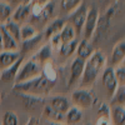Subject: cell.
I'll return each instance as SVG.
<instances>
[{
    "instance_id": "1",
    "label": "cell",
    "mask_w": 125,
    "mask_h": 125,
    "mask_svg": "<svg viewBox=\"0 0 125 125\" xmlns=\"http://www.w3.org/2000/svg\"><path fill=\"white\" fill-rule=\"evenodd\" d=\"M105 61L106 58L101 51H94L91 56L88 59V61H85L84 71H83V75H81L83 84L84 85L93 84L95 79L99 76L100 71H103Z\"/></svg>"
},
{
    "instance_id": "2",
    "label": "cell",
    "mask_w": 125,
    "mask_h": 125,
    "mask_svg": "<svg viewBox=\"0 0 125 125\" xmlns=\"http://www.w3.org/2000/svg\"><path fill=\"white\" fill-rule=\"evenodd\" d=\"M54 85L53 81H50L49 79H46L43 74L30 79L28 81H23V83H15L13 89L19 91L20 94H28V95H40L43 93H46L51 86Z\"/></svg>"
},
{
    "instance_id": "3",
    "label": "cell",
    "mask_w": 125,
    "mask_h": 125,
    "mask_svg": "<svg viewBox=\"0 0 125 125\" xmlns=\"http://www.w3.org/2000/svg\"><path fill=\"white\" fill-rule=\"evenodd\" d=\"M41 70H43L41 69V62H39L34 58H31L25 64H21V66H20L18 74L15 76V81L23 83V81H28L30 79H34V78L43 74Z\"/></svg>"
},
{
    "instance_id": "4",
    "label": "cell",
    "mask_w": 125,
    "mask_h": 125,
    "mask_svg": "<svg viewBox=\"0 0 125 125\" xmlns=\"http://www.w3.org/2000/svg\"><path fill=\"white\" fill-rule=\"evenodd\" d=\"M98 18H99V13L96 8H90L88 9L86 13V18H85V23H84V28H83V31H84V39L88 40L94 35V31H95L96 24H98Z\"/></svg>"
},
{
    "instance_id": "5",
    "label": "cell",
    "mask_w": 125,
    "mask_h": 125,
    "mask_svg": "<svg viewBox=\"0 0 125 125\" xmlns=\"http://www.w3.org/2000/svg\"><path fill=\"white\" fill-rule=\"evenodd\" d=\"M86 13H88V8L85 6V4H80L78 9H75L73 11L71 16H70V25L74 28L75 33L80 34L84 28V23H85V18H86Z\"/></svg>"
},
{
    "instance_id": "6",
    "label": "cell",
    "mask_w": 125,
    "mask_h": 125,
    "mask_svg": "<svg viewBox=\"0 0 125 125\" xmlns=\"http://www.w3.org/2000/svg\"><path fill=\"white\" fill-rule=\"evenodd\" d=\"M71 100L79 109H88L93 106V103H94V98L91 95V93L85 89L74 91L71 94Z\"/></svg>"
},
{
    "instance_id": "7",
    "label": "cell",
    "mask_w": 125,
    "mask_h": 125,
    "mask_svg": "<svg viewBox=\"0 0 125 125\" xmlns=\"http://www.w3.org/2000/svg\"><path fill=\"white\" fill-rule=\"evenodd\" d=\"M101 81H103V85L105 86L108 94H109L110 96H113V94L115 93L116 88L119 86L118 83H116L115 76H114V69H113V66H109L105 70H103Z\"/></svg>"
},
{
    "instance_id": "8",
    "label": "cell",
    "mask_w": 125,
    "mask_h": 125,
    "mask_svg": "<svg viewBox=\"0 0 125 125\" xmlns=\"http://www.w3.org/2000/svg\"><path fill=\"white\" fill-rule=\"evenodd\" d=\"M23 60H24V56L20 55L13 65H10L9 68L3 70L1 74H0V80H3L4 83H9L10 80H15V76L18 74L20 66H21V64H23Z\"/></svg>"
},
{
    "instance_id": "9",
    "label": "cell",
    "mask_w": 125,
    "mask_h": 125,
    "mask_svg": "<svg viewBox=\"0 0 125 125\" xmlns=\"http://www.w3.org/2000/svg\"><path fill=\"white\" fill-rule=\"evenodd\" d=\"M84 66H85V60H83L80 58H76L74 61L71 62L70 66V80H69V86H71L74 83H76L84 71Z\"/></svg>"
},
{
    "instance_id": "10",
    "label": "cell",
    "mask_w": 125,
    "mask_h": 125,
    "mask_svg": "<svg viewBox=\"0 0 125 125\" xmlns=\"http://www.w3.org/2000/svg\"><path fill=\"white\" fill-rule=\"evenodd\" d=\"M49 106L53 108L58 113L65 114L69 110V108H70V103H69V99L66 96L56 95V96H53L50 99V105Z\"/></svg>"
},
{
    "instance_id": "11",
    "label": "cell",
    "mask_w": 125,
    "mask_h": 125,
    "mask_svg": "<svg viewBox=\"0 0 125 125\" xmlns=\"http://www.w3.org/2000/svg\"><path fill=\"white\" fill-rule=\"evenodd\" d=\"M124 56H125V41H124V39H121L113 48L111 64L116 66V65L121 64V62H124Z\"/></svg>"
},
{
    "instance_id": "12",
    "label": "cell",
    "mask_w": 125,
    "mask_h": 125,
    "mask_svg": "<svg viewBox=\"0 0 125 125\" xmlns=\"http://www.w3.org/2000/svg\"><path fill=\"white\" fill-rule=\"evenodd\" d=\"M0 35H1V41H3V49L5 51H14L18 49V43L3 25H0Z\"/></svg>"
},
{
    "instance_id": "13",
    "label": "cell",
    "mask_w": 125,
    "mask_h": 125,
    "mask_svg": "<svg viewBox=\"0 0 125 125\" xmlns=\"http://www.w3.org/2000/svg\"><path fill=\"white\" fill-rule=\"evenodd\" d=\"M64 25H65V20H64V19H55V20H53V21H51V23L46 26L44 38L48 40V39H50V38L58 35L60 31H61V29L64 28Z\"/></svg>"
},
{
    "instance_id": "14",
    "label": "cell",
    "mask_w": 125,
    "mask_h": 125,
    "mask_svg": "<svg viewBox=\"0 0 125 125\" xmlns=\"http://www.w3.org/2000/svg\"><path fill=\"white\" fill-rule=\"evenodd\" d=\"M19 56L20 54L16 51H3V53H0V69L5 70L10 65H13Z\"/></svg>"
},
{
    "instance_id": "15",
    "label": "cell",
    "mask_w": 125,
    "mask_h": 125,
    "mask_svg": "<svg viewBox=\"0 0 125 125\" xmlns=\"http://www.w3.org/2000/svg\"><path fill=\"white\" fill-rule=\"evenodd\" d=\"M76 54H78V58L85 60V59H89L91 56V54L94 53L93 50V45L89 43L88 40H81L80 43H78V46H76Z\"/></svg>"
},
{
    "instance_id": "16",
    "label": "cell",
    "mask_w": 125,
    "mask_h": 125,
    "mask_svg": "<svg viewBox=\"0 0 125 125\" xmlns=\"http://www.w3.org/2000/svg\"><path fill=\"white\" fill-rule=\"evenodd\" d=\"M29 14H30V5L29 4H20L18 8H16V10L11 14L13 15V21H15V23H20V21H23V20H25L28 16H29Z\"/></svg>"
},
{
    "instance_id": "17",
    "label": "cell",
    "mask_w": 125,
    "mask_h": 125,
    "mask_svg": "<svg viewBox=\"0 0 125 125\" xmlns=\"http://www.w3.org/2000/svg\"><path fill=\"white\" fill-rule=\"evenodd\" d=\"M111 121L114 125H125V110L124 106L116 105L111 109Z\"/></svg>"
},
{
    "instance_id": "18",
    "label": "cell",
    "mask_w": 125,
    "mask_h": 125,
    "mask_svg": "<svg viewBox=\"0 0 125 125\" xmlns=\"http://www.w3.org/2000/svg\"><path fill=\"white\" fill-rule=\"evenodd\" d=\"M75 35H76V33H75L74 28H73L69 23H65L64 28H62L61 31L59 33V39H60L61 43H68L70 40H74Z\"/></svg>"
},
{
    "instance_id": "19",
    "label": "cell",
    "mask_w": 125,
    "mask_h": 125,
    "mask_svg": "<svg viewBox=\"0 0 125 125\" xmlns=\"http://www.w3.org/2000/svg\"><path fill=\"white\" fill-rule=\"evenodd\" d=\"M1 25L6 29L8 33L14 38V40L16 41V43H19L20 41V25L18 23L13 21V20H10V19L8 20V21H5L4 24H1Z\"/></svg>"
},
{
    "instance_id": "20",
    "label": "cell",
    "mask_w": 125,
    "mask_h": 125,
    "mask_svg": "<svg viewBox=\"0 0 125 125\" xmlns=\"http://www.w3.org/2000/svg\"><path fill=\"white\" fill-rule=\"evenodd\" d=\"M53 11H54V3L53 1H49L43 9H41V11L36 16H34V19L36 20V21H39V23H45L46 20L50 19Z\"/></svg>"
},
{
    "instance_id": "21",
    "label": "cell",
    "mask_w": 125,
    "mask_h": 125,
    "mask_svg": "<svg viewBox=\"0 0 125 125\" xmlns=\"http://www.w3.org/2000/svg\"><path fill=\"white\" fill-rule=\"evenodd\" d=\"M76 46H78V40L75 39L68 41V43H61V45L59 46V53L64 58H68L76 50Z\"/></svg>"
},
{
    "instance_id": "22",
    "label": "cell",
    "mask_w": 125,
    "mask_h": 125,
    "mask_svg": "<svg viewBox=\"0 0 125 125\" xmlns=\"http://www.w3.org/2000/svg\"><path fill=\"white\" fill-rule=\"evenodd\" d=\"M83 118V111L81 109L76 108V106H73L69 108V110L66 111V123L73 125V124H78Z\"/></svg>"
},
{
    "instance_id": "23",
    "label": "cell",
    "mask_w": 125,
    "mask_h": 125,
    "mask_svg": "<svg viewBox=\"0 0 125 125\" xmlns=\"http://www.w3.org/2000/svg\"><path fill=\"white\" fill-rule=\"evenodd\" d=\"M43 114H44V116H45L48 120H50L51 123H61L62 120H64V114L55 111L53 108H50L49 105L44 108Z\"/></svg>"
},
{
    "instance_id": "24",
    "label": "cell",
    "mask_w": 125,
    "mask_h": 125,
    "mask_svg": "<svg viewBox=\"0 0 125 125\" xmlns=\"http://www.w3.org/2000/svg\"><path fill=\"white\" fill-rule=\"evenodd\" d=\"M35 35H38V33H36V29L33 25L25 24L23 26H20V41L29 40L31 38H34Z\"/></svg>"
},
{
    "instance_id": "25",
    "label": "cell",
    "mask_w": 125,
    "mask_h": 125,
    "mask_svg": "<svg viewBox=\"0 0 125 125\" xmlns=\"http://www.w3.org/2000/svg\"><path fill=\"white\" fill-rule=\"evenodd\" d=\"M13 14V8L5 1H0V25L10 19Z\"/></svg>"
},
{
    "instance_id": "26",
    "label": "cell",
    "mask_w": 125,
    "mask_h": 125,
    "mask_svg": "<svg viewBox=\"0 0 125 125\" xmlns=\"http://www.w3.org/2000/svg\"><path fill=\"white\" fill-rule=\"evenodd\" d=\"M51 56V45L50 44H46L44 45L41 49H39V51L33 56L34 59H36L39 62H44L46 60H49Z\"/></svg>"
},
{
    "instance_id": "27",
    "label": "cell",
    "mask_w": 125,
    "mask_h": 125,
    "mask_svg": "<svg viewBox=\"0 0 125 125\" xmlns=\"http://www.w3.org/2000/svg\"><path fill=\"white\" fill-rule=\"evenodd\" d=\"M80 4H81V0H61L60 1L61 9L66 13H73L75 9L79 8Z\"/></svg>"
},
{
    "instance_id": "28",
    "label": "cell",
    "mask_w": 125,
    "mask_h": 125,
    "mask_svg": "<svg viewBox=\"0 0 125 125\" xmlns=\"http://www.w3.org/2000/svg\"><path fill=\"white\" fill-rule=\"evenodd\" d=\"M20 96H21L25 103L26 108H30V109H34L38 104H41L43 103V99L41 98H38V96H34V95H28V94H20Z\"/></svg>"
},
{
    "instance_id": "29",
    "label": "cell",
    "mask_w": 125,
    "mask_h": 125,
    "mask_svg": "<svg viewBox=\"0 0 125 125\" xmlns=\"http://www.w3.org/2000/svg\"><path fill=\"white\" fill-rule=\"evenodd\" d=\"M124 100H125V88L124 85H119L113 94V103L118 104L120 106H124Z\"/></svg>"
},
{
    "instance_id": "30",
    "label": "cell",
    "mask_w": 125,
    "mask_h": 125,
    "mask_svg": "<svg viewBox=\"0 0 125 125\" xmlns=\"http://www.w3.org/2000/svg\"><path fill=\"white\" fill-rule=\"evenodd\" d=\"M114 69V76L116 79L118 85H124L125 83V66H124V62L116 65V68H113Z\"/></svg>"
},
{
    "instance_id": "31",
    "label": "cell",
    "mask_w": 125,
    "mask_h": 125,
    "mask_svg": "<svg viewBox=\"0 0 125 125\" xmlns=\"http://www.w3.org/2000/svg\"><path fill=\"white\" fill-rule=\"evenodd\" d=\"M41 39H43V35L38 34V35H35L34 38L23 41V51H29V50H31V49H34V48L40 43V41H41Z\"/></svg>"
},
{
    "instance_id": "32",
    "label": "cell",
    "mask_w": 125,
    "mask_h": 125,
    "mask_svg": "<svg viewBox=\"0 0 125 125\" xmlns=\"http://www.w3.org/2000/svg\"><path fill=\"white\" fill-rule=\"evenodd\" d=\"M1 125H18V116L13 111H6L3 115Z\"/></svg>"
},
{
    "instance_id": "33",
    "label": "cell",
    "mask_w": 125,
    "mask_h": 125,
    "mask_svg": "<svg viewBox=\"0 0 125 125\" xmlns=\"http://www.w3.org/2000/svg\"><path fill=\"white\" fill-rule=\"evenodd\" d=\"M5 3H8L10 6H13V5L19 6L20 4H23V0H5Z\"/></svg>"
},
{
    "instance_id": "34",
    "label": "cell",
    "mask_w": 125,
    "mask_h": 125,
    "mask_svg": "<svg viewBox=\"0 0 125 125\" xmlns=\"http://www.w3.org/2000/svg\"><path fill=\"white\" fill-rule=\"evenodd\" d=\"M26 125H38V123L35 121V119H29V121H28Z\"/></svg>"
},
{
    "instance_id": "35",
    "label": "cell",
    "mask_w": 125,
    "mask_h": 125,
    "mask_svg": "<svg viewBox=\"0 0 125 125\" xmlns=\"http://www.w3.org/2000/svg\"><path fill=\"white\" fill-rule=\"evenodd\" d=\"M46 125H64V124H61V123H51V121H49Z\"/></svg>"
},
{
    "instance_id": "36",
    "label": "cell",
    "mask_w": 125,
    "mask_h": 125,
    "mask_svg": "<svg viewBox=\"0 0 125 125\" xmlns=\"http://www.w3.org/2000/svg\"><path fill=\"white\" fill-rule=\"evenodd\" d=\"M3 49V41H1V35H0V51Z\"/></svg>"
},
{
    "instance_id": "37",
    "label": "cell",
    "mask_w": 125,
    "mask_h": 125,
    "mask_svg": "<svg viewBox=\"0 0 125 125\" xmlns=\"http://www.w3.org/2000/svg\"><path fill=\"white\" fill-rule=\"evenodd\" d=\"M31 0H23V4H29Z\"/></svg>"
},
{
    "instance_id": "38",
    "label": "cell",
    "mask_w": 125,
    "mask_h": 125,
    "mask_svg": "<svg viewBox=\"0 0 125 125\" xmlns=\"http://www.w3.org/2000/svg\"><path fill=\"white\" fill-rule=\"evenodd\" d=\"M85 125H90V124H85Z\"/></svg>"
},
{
    "instance_id": "39",
    "label": "cell",
    "mask_w": 125,
    "mask_h": 125,
    "mask_svg": "<svg viewBox=\"0 0 125 125\" xmlns=\"http://www.w3.org/2000/svg\"><path fill=\"white\" fill-rule=\"evenodd\" d=\"M0 125H1V124H0Z\"/></svg>"
}]
</instances>
